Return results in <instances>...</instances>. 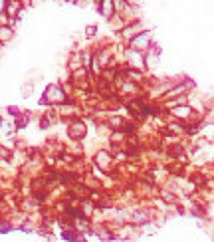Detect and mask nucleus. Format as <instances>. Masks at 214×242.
I'll use <instances>...</instances> for the list:
<instances>
[{"label": "nucleus", "instance_id": "obj_1", "mask_svg": "<svg viewBox=\"0 0 214 242\" xmlns=\"http://www.w3.org/2000/svg\"><path fill=\"white\" fill-rule=\"evenodd\" d=\"M111 12V0H105V4H103V14H109Z\"/></svg>", "mask_w": 214, "mask_h": 242}]
</instances>
